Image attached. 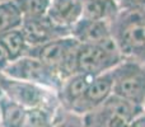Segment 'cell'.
<instances>
[{"mask_svg": "<svg viewBox=\"0 0 145 127\" xmlns=\"http://www.w3.org/2000/svg\"><path fill=\"white\" fill-rule=\"evenodd\" d=\"M110 28L123 59L145 65V8L121 9L110 22Z\"/></svg>", "mask_w": 145, "mask_h": 127, "instance_id": "1", "label": "cell"}, {"mask_svg": "<svg viewBox=\"0 0 145 127\" xmlns=\"http://www.w3.org/2000/svg\"><path fill=\"white\" fill-rule=\"evenodd\" d=\"M0 90L13 102L20 104L25 109L47 108L59 111L61 108L57 92L35 83L9 78L0 72Z\"/></svg>", "mask_w": 145, "mask_h": 127, "instance_id": "2", "label": "cell"}, {"mask_svg": "<svg viewBox=\"0 0 145 127\" xmlns=\"http://www.w3.org/2000/svg\"><path fill=\"white\" fill-rule=\"evenodd\" d=\"M122 60L112 38L101 43H80L75 55V72L98 76L111 71Z\"/></svg>", "mask_w": 145, "mask_h": 127, "instance_id": "3", "label": "cell"}, {"mask_svg": "<svg viewBox=\"0 0 145 127\" xmlns=\"http://www.w3.org/2000/svg\"><path fill=\"white\" fill-rule=\"evenodd\" d=\"M80 43L72 36L50 41L37 47H31L27 55L40 59L63 80L75 74V55Z\"/></svg>", "mask_w": 145, "mask_h": 127, "instance_id": "4", "label": "cell"}, {"mask_svg": "<svg viewBox=\"0 0 145 127\" xmlns=\"http://www.w3.org/2000/svg\"><path fill=\"white\" fill-rule=\"evenodd\" d=\"M111 75L113 81L112 94L143 108L145 103V65L123 59L111 70Z\"/></svg>", "mask_w": 145, "mask_h": 127, "instance_id": "5", "label": "cell"}, {"mask_svg": "<svg viewBox=\"0 0 145 127\" xmlns=\"http://www.w3.org/2000/svg\"><path fill=\"white\" fill-rule=\"evenodd\" d=\"M144 109L112 94L98 108L83 116L88 127H129Z\"/></svg>", "mask_w": 145, "mask_h": 127, "instance_id": "6", "label": "cell"}, {"mask_svg": "<svg viewBox=\"0 0 145 127\" xmlns=\"http://www.w3.org/2000/svg\"><path fill=\"white\" fill-rule=\"evenodd\" d=\"M1 74L13 79L24 80L42 85L48 89L59 92L64 80L54 71L51 67L43 64L40 59L35 56L25 55L14 61H10Z\"/></svg>", "mask_w": 145, "mask_h": 127, "instance_id": "7", "label": "cell"}, {"mask_svg": "<svg viewBox=\"0 0 145 127\" xmlns=\"http://www.w3.org/2000/svg\"><path fill=\"white\" fill-rule=\"evenodd\" d=\"M20 28H22L29 48L37 47V46H41L43 43H47L50 41L57 40L61 37L71 36L70 29L55 24L52 20L48 19L47 15L35 18V19H24Z\"/></svg>", "mask_w": 145, "mask_h": 127, "instance_id": "8", "label": "cell"}, {"mask_svg": "<svg viewBox=\"0 0 145 127\" xmlns=\"http://www.w3.org/2000/svg\"><path fill=\"white\" fill-rule=\"evenodd\" d=\"M112 85L113 81L111 71L95 76L87 88L85 93L82 95V98L72 106L70 111L80 116L92 112L112 95Z\"/></svg>", "mask_w": 145, "mask_h": 127, "instance_id": "9", "label": "cell"}, {"mask_svg": "<svg viewBox=\"0 0 145 127\" xmlns=\"http://www.w3.org/2000/svg\"><path fill=\"white\" fill-rule=\"evenodd\" d=\"M70 35L79 43H101L112 38L110 22L83 17L71 27Z\"/></svg>", "mask_w": 145, "mask_h": 127, "instance_id": "10", "label": "cell"}, {"mask_svg": "<svg viewBox=\"0 0 145 127\" xmlns=\"http://www.w3.org/2000/svg\"><path fill=\"white\" fill-rule=\"evenodd\" d=\"M47 18L60 27H71L83 17L82 0H50L47 9Z\"/></svg>", "mask_w": 145, "mask_h": 127, "instance_id": "11", "label": "cell"}, {"mask_svg": "<svg viewBox=\"0 0 145 127\" xmlns=\"http://www.w3.org/2000/svg\"><path fill=\"white\" fill-rule=\"evenodd\" d=\"M95 76L82 72H75L71 76H69L66 80H64L60 90L57 92L59 100L63 108L70 111L72 106L82 98V95L85 93L87 88L92 83V80Z\"/></svg>", "mask_w": 145, "mask_h": 127, "instance_id": "12", "label": "cell"}, {"mask_svg": "<svg viewBox=\"0 0 145 127\" xmlns=\"http://www.w3.org/2000/svg\"><path fill=\"white\" fill-rule=\"evenodd\" d=\"M83 18L111 22L120 13L121 5L117 0H82Z\"/></svg>", "mask_w": 145, "mask_h": 127, "instance_id": "13", "label": "cell"}, {"mask_svg": "<svg viewBox=\"0 0 145 127\" xmlns=\"http://www.w3.org/2000/svg\"><path fill=\"white\" fill-rule=\"evenodd\" d=\"M27 109L0 90V127H24Z\"/></svg>", "mask_w": 145, "mask_h": 127, "instance_id": "14", "label": "cell"}, {"mask_svg": "<svg viewBox=\"0 0 145 127\" xmlns=\"http://www.w3.org/2000/svg\"><path fill=\"white\" fill-rule=\"evenodd\" d=\"M0 42L3 43L10 61H14L27 55L29 46H28L25 37L23 35L22 28L9 31L0 36Z\"/></svg>", "mask_w": 145, "mask_h": 127, "instance_id": "15", "label": "cell"}, {"mask_svg": "<svg viewBox=\"0 0 145 127\" xmlns=\"http://www.w3.org/2000/svg\"><path fill=\"white\" fill-rule=\"evenodd\" d=\"M23 17L13 0L0 3V36L22 27Z\"/></svg>", "mask_w": 145, "mask_h": 127, "instance_id": "16", "label": "cell"}, {"mask_svg": "<svg viewBox=\"0 0 145 127\" xmlns=\"http://www.w3.org/2000/svg\"><path fill=\"white\" fill-rule=\"evenodd\" d=\"M24 19L46 17L50 0H13Z\"/></svg>", "mask_w": 145, "mask_h": 127, "instance_id": "17", "label": "cell"}, {"mask_svg": "<svg viewBox=\"0 0 145 127\" xmlns=\"http://www.w3.org/2000/svg\"><path fill=\"white\" fill-rule=\"evenodd\" d=\"M57 112L59 111H51L47 108L27 109L24 127H52Z\"/></svg>", "mask_w": 145, "mask_h": 127, "instance_id": "18", "label": "cell"}, {"mask_svg": "<svg viewBox=\"0 0 145 127\" xmlns=\"http://www.w3.org/2000/svg\"><path fill=\"white\" fill-rule=\"evenodd\" d=\"M52 127H88L83 116L61 107L54 120Z\"/></svg>", "mask_w": 145, "mask_h": 127, "instance_id": "19", "label": "cell"}, {"mask_svg": "<svg viewBox=\"0 0 145 127\" xmlns=\"http://www.w3.org/2000/svg\"><path fill=\"white\" fill-rule=\"evenodd\" d=\"M121 9H133V8H145V0H122L120 3Z\"/></svg>", "mask_w": 145, "mask_h": 127, "instance_id": "20", "label": "cell"}, {"mask_svg": "<svg viewBox=\"0 0 145 127\" xmlns=\"http://www.w3.org/2000/svg\"><path fill=\"white\" fill-rule=\"evenodd\" d=\"M9 63H10V59H9V56H8L3 43L0 42V72L4 71L5 67L9 65Z\"/></svg>", "mask_w": 145, "mask_h": 127, "instance_id": "21", "label": "cell"}, {"mask_svg": "<svg viewBox=\"0 0 145 127\" xmlns=\"http://www.w3.org/2000/svg\"><path fill=\"white\" fill-rule=\"evenodd\" d=\"M143 108H144V112H145V103H144V107Z\"/></svg>", "mask_w": 145, "mask_h": 127, "instance_id": "22", "label": "cell"}, {"mask_svg": "<svg viewBox=\"0 0 145 127\" xmlns=\"http://www.w3.org/2000/svg\"><path fill=\"white\" fill-rule=\"evenodd\" d=\"M117 1H118V3H121V1H122V0H117Z\"/></svg>", "mask_w": 145, "mask_h": 127, "instance_id": "23", "label": "cell"}, {"mask_svg": "<svg viewBox=\"0 0 145 127\" xmlns=\"http://www.w3.org/2000/svg\"><path fill=\"white\" fill-rule=\"evenodd\" d=\"M1 1H4V0H0V3H1Z\"/></svg>", "mask_w": 145, "mask_h": 127, "instance_id": "24", "label": "cell"}]
</instances>
